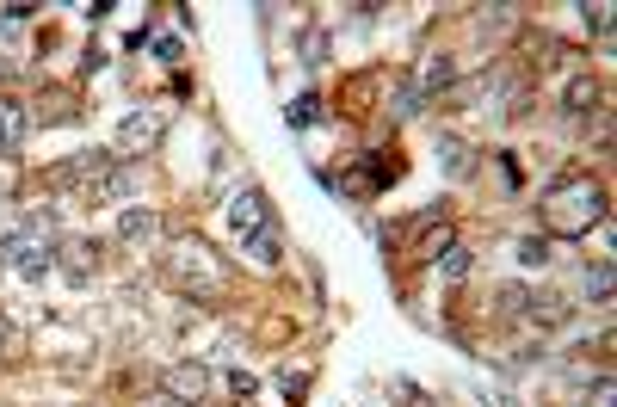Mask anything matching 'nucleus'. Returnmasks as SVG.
Segmentation results:
<instances>
[{"label": "nucleus", "mask_w": 617, "mask_h": 407, "mask_svg": "<svg viewBox=\"0 0 617 407\" xmlns=\"http://www.w3.org/2000/svg\"><path fill=\"white\" fill-rule=\"evenodd\" d=\"M611 216V198L593 173H562L556 185H543V229L562 235V241H580L593 235V222Z\"/></svg>", "instance_id": "nucleus-1"}, {"label": "nucleus", "mask_w": 617, "mask_h": 407, "mask_svg": "<svg viewBox=\"0 0 617 407\" xmlns=\"http://www.w3.org/2000/svg\"><path fill=\"white\" fill-rule=\"evenodd\" d=\"M161 272H167V284H173L179 296H192V303H216V296H223V284H229L223 253H216L204 235H173Z\"/></svg>", "instance_id": "nucleus-2"}, {"label": "nucleus", "mask_w": 617, "mask_h": 407, "mask_svg": "<svg viewBox=\"0 0 617 407\" xmlns=\"http://www.w3.org/2000/svg\"><path fill=\"white\" fill-rule=\"evenodd\" d=\"M50 235L44 229H13V235H0V266H19L25 278H44L50 272Z\"/></svg>", "instance_id": "nucleus-3"}, {"label": "nucleus", "mask_w": 617, "mask_h": 407, "mask_svg": "<svg viewBox=\"0 0 617 407\" xmlns=\"http://www.w3.org/2000/svg\"><path fill=\"white\" fill-rule=\"evenodd\" d=\"M266 222H278V216H272V204H266V192H253V185H247V192H235V204H229V229H235L241 241H247V235H260Z\"/></svg>", "instance_id": "nucleus-4"}, {"label": "nucleus", "mask_w": 617, "mask_h": 407, "mask_svg": "<svg viewBox=\"0 0 617 407\" xmlns=\"http://www.w3.org/2000/svg\"><path fill=\"white\" fill-rule=\"evenodd\" d=\"M358 167H365V173L346 179L352 192H377V185H395V179H402V155H383V148H371V155L358 161Z\"/></svg>", "instance_id": "nucleus-5"}, {"label": "nucleus", "mask_w": 617, "mask_h": 407, "mask_svg": "<svg viewBox=\"0 0 617 407\" xmlns=\"http://www.w3.org/2000/svg\"><path fill=\"white\" fill-rule=\"evenodd\" d=\"M161 389H167V395H179L186 407H198V401L210 395V370H204V364H173Z\"/></svg>", "instance_id": "nucleus-6"}, {"label": "nucleus", "mask_w": 617, "mask_h": 407, "mask_svg": "<svg viewBox=\"0 0 617 407\" xmlns=\"http://www.w3.org/2000/svg\"><path fill=\"white\" fill-rule=\"evenodd\" d=\"M38 118H44V124H75V118H81V99L68 93V87H44V93H38Z\"/></svg>", "instance_id": "nucleus-7"}, {"label": "nucleus", "mask_w": 617, "mask_h": 407, "mask_svg": "<svg viewBox=\"0 0 617 407\" xmlns=\"http://www.w3.org/2000/svg\"><path fill=\"white\" fill-rule=\"evenodd\" d=\"M56 259H62V266H68V278H93V266H99V241H62L56 247Z\"/></svg>", "instance_id": "nucleus-8"}, {"label": "nucleus", "mask_w": 617, "mask_h": 407, "mask_svg": "<svg viewBox=\"0 0 617 407\" xmlns=\"http://www.w3.org/2000/svg\"><path fill=\"white\" fill-rule=\"evenodd\" d=\"M241 247H247L253 266H278V259H284V229H278V222H266V229H260V235H247Z\"/></svg>", "instance_id": "nucleus-9"}, {"label": "nucleus", "mask_w": 617, "mask_h": 407, "mask_svg": "<svg viewBox=\"0 0 617 407\" xmlns=\"http://www.w3.org/2000/svg\"><path fill=\"white\" fill-rule=\"evenodd\" d=\"M25 130H31L25 105H19V99H0V155H13V148L25 142Z\"/></svg>", "instance_id": "nucleus-10"}, {"label": "nucleus", "mask_w": 617, "mask_h": 407, "mask_svg": "<svg viewBox=\"0 0 617 407\" xmlns=\"http://www.w3.org/2000/svg\"><path fill=\"white\" fill-rule=\"evenodd\" d=\"M562 105H568V111H599V105H605V87L593 81V74H574L568 93H562Z\"/></svg>", "instance_id": "nucleus-11"}, {"label": "nucleus", "mask_w": 617, "mask_h": 407, "mask_svg": "<svg viewBox=\"0 0 617 407\" xmlns=\"http://www.w3.org/2000/svg\"><path fill=\"white\" fill-rule=\"evenodd\" d=\"M155 136H161V118H130V124H124V142L112 148V155H142Z\"/></svg>", "instance_id": "nucleus-12"}, {"label": "nucleus", "mask_w": 617, "mask_h": 407, "mask_svg": "<svg viewBox=\"0 0 617 407\" xmlns=\"http://www.w3.org/2000/svg\"><path fill=\"white\" fill-rule=\"evenodd\" d=\"M531 315L525 321H537V327H556V321H568V303H562V296L556 290H543V296H531V303H525Z\"/></svg>", "instance_id": "nucleus-13"}, {"label": "nucleus", "mask_w": 617, "mask_h": 407, "mask_svg": "<svg viewBox=\"0 0 617 407\" xmlns=\"http://www.w3.org/2000/svg\"><path fill=\"white\" fill-rule=\"evenodd\" d=\"M432 266H439V278H445V284H463V278H469V266H476V259H469L463 247H445L439 259H432Z\"/></svg>", "instance_id": "nucleus-14"}, {"label": "nucleus", "mask_w": 617, "mask_h": 407, "mask_svg": "<svg viewBox=\"0 0 617 407\" xmlns=\"http://www.w3.org/2000/svg\"><path fill=\"white\" fill-rule=\"evenodd\" d=\"M439 161H445V173H457V179H463V173H476V167H469L476 155H469V142H457V136H445V142H439Z\"/></svg>", "instance_id": "nucleus-15"}, {"label": "nucleus", "mask_w": 617, "mask_h": 407, "mask_svg": "<svg viewBox=\"0 0 617 407\" xmlns=\"http://www.w3.org/2000/svg\"><path fill=\"white\" fill-rule=\"evenodd\" d=\"M531 303V290L525 284H500L494 290V309H500V321H519V309Z\"/></svg>", "instance_id": "nucleus-16"}, {"label": "nucleus", "mask_w": 617, "mask_h": 407, "mask_svg": "<svg viewBox=\"0 0 617 407\" xmlns=\"http://www.w3.org/2000/svg\"><path fill=\"white\" fill-rule=\"evenodd\" d=\"M149 229H155V216H149V210H124V222H118V241H124V247H136V241L149 235Z\"/></svg>", "instance_id": "nucleus-17"}, {"label": "nucleus", "mask_w": 617, "mask_h": 407, "mask_svg": "<svg viewBox=\"0 0 617 407\" xmlns=\"http://www.w3.org/2000/svg\"><path fill=\"white\" fill-rule=\"evenodd\" d=\"M321 118V93H303V99H290V130H309Z\"/></svg>", "instance_id": "nucleus-18"}, {"label": "nucleus", "mask_w": 617, "mask_h": 407, "mask_svg": "<svg viewBox=\"0 0 617 407\" xmlns=\"http://www.w3.org/2000/svg\"><path fill=\"white\" fill-rule=\"evenodd\" d=\"M587 290L599 296V303H611V259H599V266H587Z\"/></svg>", "instance_id": "nucleus-19"}, {"label": "nucleus", "mask_w": 617, "mask_h": 407, "mask_svg": "<svg viewBox=\"0 0 617 407\" xmlns=\"http://www.w3.org/2000/svg\"><path fill=\"white\" fill-rule=\"evenodd\" d=\"M519 259H525V266H550V241H543V235H525V241H519Z\"/></svg>", "instance_id": "nucleus-20"}, {"label": "nucleus", "mask_w": 617, "mask_h": 407, "mask_svg": "<svg viewBox=\"0 0 617 407\" xmlns=\"http://www.w3.org/2000/svg\"><path fill=\"white\" fill-rule=\"evenodd\" d=\"M19 179H25V173H19V161H13V155H0V198H19Z\"/></svg>", "instance_id": "nucleus-21"}, {"label": "nucleus", "mask_w": 617, "mask_h": 407, "mask_svg": "<svg viewBox=\"0 0 617 407\" xmlns=\"http://www.w3.org/2000/svg\"><path fill=\"white\" fill-rule=\"evenodd\" d=\"M580 19H587V31L599 37V44L611 37V7H580Z\"/></svg>", "instance_id": "nucleus-22"}, {"label": "nucleus", "mask_w": 617, "mask_h": 407, "mask_svg": "<svg viewBox=\"0 0 617 407\" xmlns=\"http://www.w3.org/2000/svg\"><path fill=\"white\" fill-rule=\"evenodd\" d=\"M136 44H155V56H161V62H179V37H149V31H142Z\"/></svg>", "instance_id": "nucleus-23"}, {"label": "nucleus", "mask_w": 617, "mask_h": 407, "mask_svg": "<svg viewBox=\"0 0 617 407\" xmlns=\"http://www.w3.org/2000/svg\"><path fill=\"white\" fill-rule=\"evenodd\" d=\"M494 167H500V179H506V192H519V161H513V155H500Z\"/></svg>", "instance_id": "nucleus-24"}, {"label": "nucleus", "mask_w": 617, "mask_h": 407, "mask_svg": "<svg viewBox=\"0 0 617 407\" xmlns=\"http://www.w3.org/2000/svg\"><path fill=\"white\" fill-rule=\"evenodd\" d=\"M142 407H186V401H179V395H167V389H155V395L142 401Z\"/></svg>", "instance_id": "nucleus-25"}, {"label": "nucleus", "mask_w": 617, "mask_h": 407, "mask_svg": "<svg viewBox=\"0 0 617 407\" xmlns=\"http://www.w3.org/2000/svg\"><path fill=\"white\" fill-rule=\"evenodd\" d=\"M7 352H13V321L0 315V358H7Z\"/></svg>", "instance_id": "nucleus-26"}]
</instances>
